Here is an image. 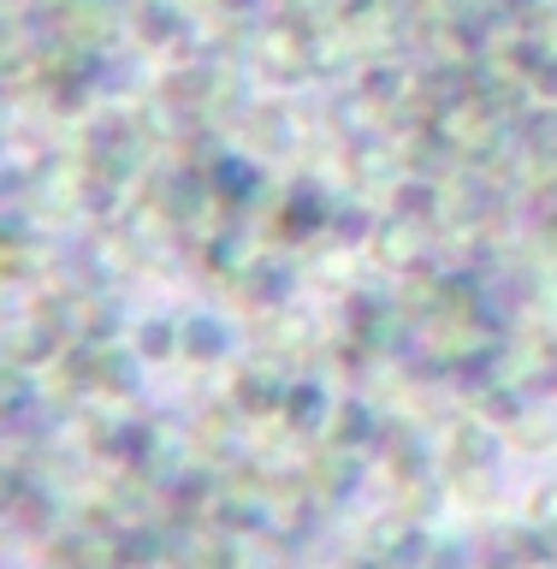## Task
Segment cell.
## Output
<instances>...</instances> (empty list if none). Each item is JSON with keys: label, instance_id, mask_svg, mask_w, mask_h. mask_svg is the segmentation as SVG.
Wrapping results in <instances>:
<instances>
[{"label": "cell", "instance_id": "obj_1", "mask_svg": "<svg viewBox=\"0 0 557 569\" xmlns=\"http://www.w3.org/2000/svg\"><path fill=\"white\" fill-rule=\"evenodd\" d=\"M226 350H231L226 320L196 315V320H185V327H178V356H190V362H220Z\"/></svg>", "mask_w": 557, "mask_h": 569}, {"label": "cell", "instance_id": "obj_3", "mask_svg": "<svg viewBox=\"0 0 557 569\" xmlns=\"http://www.w3.org/2000/svg\"><path fill=\"white\" fill-rule=\"evenodd\" d=\"M24 498H30V475H18L12 462H0V516L12 505H24Z\"/></svg>", "mask_w": 557, "mask_h": 569}, {"label": "cell", "instance_id": "obj_2", "mask_svg": "<svg viewBox=\"0 0 557 569\" xmlns=\"http://www.w3.org/2000/svg\"><path fill=\"white\" fill-rule=\"evenodd\" d=\"M131 356L142 362V356H149V362H167V356H178V327L172 320H142V327L131 332Z\"/></svg>", "mask_w": 557, "mask_h": 569}, {"label": "cell", "instance_id": "obj_4", "mask_svg": "<svg viewBox=\"0 0 557 569\" xmlns=\"http://www.w3.org/2000/svg\"><path fill=\"white\" fill-rule=\"evenodd\" d=\"M534 528H557V480L540 487V498H534Z\"/></svg>", "mask_w": 557, "mask_h": 569}]
</instances>
